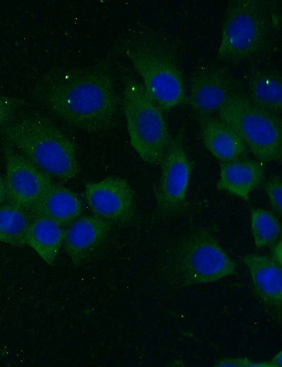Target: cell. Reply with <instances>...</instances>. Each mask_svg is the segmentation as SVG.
<instances>
[{
    "label": "cell",
    "instance_id": "5bb4252c",
    "mask_svg": "<svg viewBox=\"0 0 282 367\" xmlns=\"http://www.w3.org/2000/svg\"><path fill=\"white\" fill-rule=\"evenodd\" d=\"M200 133L205 148L221 162L244 159L247 148L239 136L220 119L200 116Z\"/></svg>",
    "mask_w": 282,
    "mask_h": 367
},
{
    "label": "cell",
    "instance_id": "4fadbf2b",
    "mask_svg": "<svg viewBox=\"0 0 282 367\" xmlns=\"http://www.w3.org/2000/svg\"><path fill=\"white\" fill-rule=\"evenodd\" d=\"M247 266L256 294L266 306L281 315L282 268L271 257L247 254L242 258Z\"/></svg>",
    "mask_w": 282,
    "mask_h": 367
},
{
    "label": "cell",
    "instance_id": "ac0fdd59",
    "mask_svg": "<svg viewBox=\"0 0 282 367\" xmlns=\"http://www.w3.org/2000/svg\"><path fill=\"white\" fill-rule=\"evenodd\" d=\"M250 100L258 106L279 115L282 109V77L276 70L254 71L247 82Z\"/></svg>",
    "mask_w": 282,
    "mask_h": 367
},
{
    "label": "cell",
    "instance_id": "52a82bcc",
    "mask_svg": "<svg viewBox=\"0 0 282 367\" xmlns=\"http://www.w3.org/2000/svg\"><path fill=\"white\" fill-rule=\"evenodd\" d=\"M175 277L183 286L219 281L235 273V263L207 229L196 231L177 246L171 259Z\"/></svg>",
    "mask_w": 282,
    "mask_h": 367
},
{
    "label": "cell",
    "instance_id": "2e32d148",
    "mask_svg": "<svg viewBox=\"0 0 282 367\" xmlns=\"http://www.w3.org/2000/svg\"><path fill=\"white\" fill-rule=\"evenodd\" d=\"M82 212V204L78 195L64 186L51 185L29 210L32 218L44 217L61 226L69 225Z\"/></svg>",
    "mask_w": 282,
    "mask_h": 367
},
{
    "label": "cell",
    "instance_id": "6da1fadb",
    "mask_svg": "<svg viewBox=\"0 0 282 367\" xmlns=\"http://www.w3.org/2000/svg\"><path fill=\"white\" fill-rule=\"evenodd\" d=\"M33 93L52 114L88 133L109 128L120 101L108 59L86 67L50 70L37 83Z\"/></svg>",
    "mask_w": 282,
    "mask_h": 367
},
{
    "label": "cell",
    "instance_id": "8992f818",
    "mask_svg": "<svg viewBox=\"0 0 282 367\" xmlns=\"http://www.w3.org/2000/svg\"><path fill=\"white\" fill-rule=\"evenodd\" d=\"M270 31V17L264 2L231 1L223 16L218 59L227 62L250 59L264 47Z\"/></svg>",
    "mask_w": 282,
    "mask_h": 367
},
{
    "label": "cell",
    "instance_id": "7402d4cb",
    "mask_svg": "<svg viewBox=\"0 0 282 367\" xmlns=\"http://www.w3.org/2000/svg\"><path fill=\"white\" fill-rule=\"evenodd\" d=\"M264 190L266 193L271 207L279 215L282 211V181L279 176L275 175L264 184Z\"/></svg>",
    "mask_w": 282,
    "mask_h": 367
},
{
    "label": "cell",
    "instance_id": "d4e9b609",
    "mask_svg": "<svg viewBox=\"0 0 282 367\" xmlns=\"http://www.w3.org/2000/svg\"><path fill=\"white\" fill-rule=\"evenodd\" d=\"M6 198V189L4 180L0 177V205Z\"/></svg>",
    "mask_w": 282,
    "mask_h": 367
},
{
    "label": "cell",
    "instance_id": "8fae6325",
    "mask_svg": "<svg viewBox=\"0 0 282 367\" xmlns=\"http://www.w3.org/2000/svg\"><path fill=\"white\" fill-rule=\"evenodd\" d=\"M235 80L228 71L209 67L194 75L188 97L190 107L200 116L218 112L235 90Z\"/></svg>",
    "mask_w": 282,
    "mask_h": 367
},
{
    "label": "cell",
    "instance_id": "ba28073f",
    "mask_svg": "<svg viewBox=\"0 0 282 367\" xmlns=\"http://www.w3.org/2000/svg\"><path fill=\"white\" fill-rule=\"evenodd\" d=\"M160 164L161 176L155 189L157 208L164 217L175 216L188 207L187 191L192 172L182 132L171 139Z\"/></svg>",
    "mask_w": 282,
    "mask_h": 367
},
{
    "label": "cell",
    "instance_id": "ffe728a7",
    "mask_svg": "<svg viewBox=\"0 0 282 367\" xmlns=\"http://www.w3.org/2000/svg\"><path fill=\"white\" fill-rule=\"evenodd\" d=\"M251 230L257 248L275 243L281 233L278 218L271 212L263 209L251 210Z\"/></svg>",
    "mask_w": 282,
    "mask_h": 367
},
{
    "label": "cell",
    "instance_id": "5b68a950",
    "mask_svg": "<svg viewBox=\"0 0 282 367\" xmlns=\"http://www.w3.org/2000/svg\"><path fill=\"white\" fill-rule=\"evenodd\" d=\"M219 119L242 139L261 162H280L282 156V123L279 115L235 92L218 111Z\"/></svg>",
    "mask_w": 282,
    "mask_h": 367
},
{
    "label": "cell",
    "instance_id": "cb8c5ba5",
    "mask_svg": "<svg viewBox=\"0 0 282 367\" xmlns=\"http://www.w3.org/2000/svg\"><path fill=\"white\" fill-rule=\"evenodd\" d=\"M282 243L281 240H277L272 247V258L280 265H281V255H282Z\"/></svg>",
    "mask_w": 282,
    "mask_h": 367
},
{
    "label": "cell",
    "instance_id": "7a4b0ae2",
    "mask_svg": "<svg viewBox=\"0 0 282 367\" xmlns=\"http://www.w3.org/2000/svg\"><path fill=\"white\" fill-rule=\"evenodd\" d=\"M123 52L142 78L149 96L162 111L168 112L186 100L180 66L171 44L155 32L131 37Z\"/></svg>",
    "mask_w": 282,
    "mask_h": 367
},
{
    "label": "cell",
    "instance_id": "3957f363",
    "mask_svg": "<svg viewBox=\"0 0 282 367\" xmlns=\"http://www.w3.org/2000/svg\"><path fill=\"white\" fill-rule=\"evenodd\" d=\"M2 133L6 141L50 176L68 181L80 172L73 143L48 119L24 116L11 122Z\"/></svg>",
    "mask_w": 282,
    "mask_h": 367
},
{
    "label": "cell",
    "instance_id": "277c9868",
    "mask_svg": "<svg viewBox=\"0 0 282 367\" xmlns=\"http://www.w3.org/2000/svg\"><path fill=\"white\" fill-rule=\"evenodd\" d=\"M123 107L131 145L145 162L160 164L172 139L169 129L163 111L130 76L123 79Z\"/></svg>",
    "mask_w": 282,
    "mask_h": 367
},
{
    "label": "cell",
    "instance_id": "d6986e66",
    "mask_svg": "<svg viewBox=\"0 0 282 367\" xmlns=\"http://www.w3.org/2000/svg\"><path fill=\"white\" fill-rule=\"evenodd\" d=\"M31 220L27 211L16 205H0V241L13 246L25 245Z\"/></svg>",
    "mask_w": 282,
    "mask_h": 367
},
{
    "label": "cell",
    "instance_id": "44dd1931",
    "mask_svg": "<svg viewBox=\"0 0 282 367\" xmlns=\"http://www.w3.org/2000/svg\"><path fill=\"white\" fill-rule=\"evenodd\" d=\"M25 103L22 99L0 96V130L11 123L18 109Z\"/></svg>",
    "mask_w": 282,
    "mask_h": 367
},
{
    "label": "cell",
    "instance_id": "9c48e42d",
    "mask_svg": "<svg viewBox=\"0 0 282 367\" xmlns=\"http://www.w3.org/2000/svg\"><path fill=\"white\" fill-rule=\"evenodd\" d=\"M3 152L6 198L10 204L28 212L54 182L49 174L15 150L6 140Z\"/></svg>",
    "mask_w": 282,
    "mask_h": 367
},
{
    "label": "cell",
    "instance_id": "603a6c76",
    "mask_svg": "<svg viewBox=\"0 0 282 367\" xmlns=\"http://www.w3.org/2000/svg\"><path fill=\"white\" fill-rule=\"evenodd\" d=\"M281 351L278 352L269 361L255 362L247 358L226 359L219 361L216 366H252V367H281Z\"/></svg>",
    "mask_w": 282,
    "mask_h": 367
},
{
    "label": "cell",
    "instance_id": "7c38bea8",
    "mask_svg": "<svg viewBox=\"0 0 282 367\" xmlns=\"http://www.w3.org/2000/svg\"><path fill=\"white\" fill-rule=\"evenodd\" d=\"M111 222L97 215L78 217L64 231V248L74 264L83 262L107 237Z\"/></svg>",
    "mask_w": 282,
    "mask_h": 367
},
{
    "label": "cell",
    "instance_id": "e0dca14e",
    "mask_svg": "<svg viewBox=\"0 0 282 367\" xmlns=\"http://www.w3.org/2000/svg\"><path fill=\"white\" fill-rule=\"evenodd\" d=\"M65 230L61 225L44 217L32 218L25 244L49 265H54L63 243Z\"/></svg>",
    "mask_w": 282,
    "mask_h": 367
},
{
    "label": "cell",
    "instance_id": "30bf717a",
    "mask_svg": "<svg viewBox=\"0 0 282 367\" xmlns=\"http://www.w3.org/2000/svg\"><path fill=\"white\" fill-rule=\"evenodd\" d=\"M86 202L93 213L109 222L130 221L135 210L134 193L128 183L120 177H107L85 185Z\"/></svg>",
    "mask_w": 282,
    "mask_h": 367
},
{
    "label": "cell",
    "instance_id": "9a60e30c",
    "mask_svg": "<svg viewBox=\"0 0 282 367\" xmlns=\"http://www.w3.org/2000/svg\"><path fill=\"white\" fill-rule=\"evenodd\" d=\"M264 167L262 162L241 159L221 162L219 178L216 187L245 201L262 182Z\"/></svg>",
    "mask_w": 282,
    "mask_h": 367
}]
</instances>
